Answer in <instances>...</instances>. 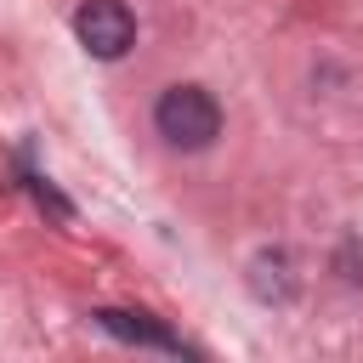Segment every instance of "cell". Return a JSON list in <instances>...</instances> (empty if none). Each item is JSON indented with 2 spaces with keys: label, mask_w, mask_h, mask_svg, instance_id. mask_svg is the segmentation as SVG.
<instances>
[{
  "label": "cell",
  "mask_w": 363,
  "mask_h": 363,
  "mask_svg": "<svg viewBox=\"0 0 363 363\" xmlns=\"http://www.w3.org/2000/svg\"><path fill=\"white\" fill-rule=\"evenodd\" d=\"M153 125H159V136L170 147L199 153V147H210L221 136V108H216V96L204 85H170L159 96V108H153Z\"/></svg>",
  "instance_id": "6da1fadb"
},
{
  "label": "cell",
  "mask_w": 363,
  "mask_h": 363,
  "mask_svg": "<svg viewBox=\"0 0 363 363\" xmlns=\"http://www.w3.org/2000/svg\"><path fill=\"white\" fill-rule=\"evenodd\" d=\"M74 34H79V45H85L91 57L113 62V57L130 51V40H136V17L125 11V0H85V6L74 11Z\"/></svg>",
  "instance_id": "7a4b0ae2"
},
{
  "label": "cell",
  "mask_w": 363,
  "mask_h": 363,
  "mask_svg": "<svg viewBox=\"0 0 363 363\" xmlns=\"http://www.w3.org/2000/svg\"><path fill=\"white\" fill-rule=\"evenodd\" d=\"M96 323L102 329H113V335H125V340H136V346H159V352H182V340L164 329V323H153L147 312H119V306H102L96 312Z\"/></svg>",
  "instance_id": "3957f363"
}]
</instances>
